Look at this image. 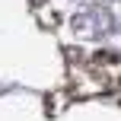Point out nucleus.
I'll return each instance as SVG.
<instances>
[{"label": "nucleus", "instance_id": "1", "mask_svg": "<svg viewBox=\"0 0 121 121\" xmlns=\"http://www.w3.org/2000/svg\"><path fill=\"white\" fill-rule=\"evenodd\" d=\"M77 29L83 32V35L99 38V35H105V32L112 29V16H108V10H102V6H92V10H86V13L77 16Z\"/></svg>", "mask_w": 121, "mask_h": 121}]
</instances>
